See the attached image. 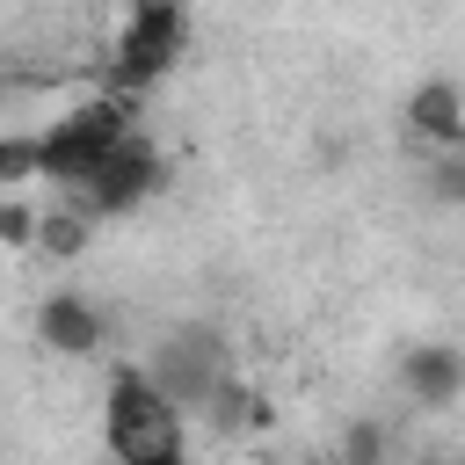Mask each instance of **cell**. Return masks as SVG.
I'll list each match as a JSON object with an SVG mask.
<instances>
[{
    "label": "cell",
    "mask_w": 465,
    "mask_h": 465,
    "mask_svg": "<svg viewBox=\"0 0 465 465\" xmlns=\"http://www.w3.org/2000/svg\"><path fill=\"white\" fill-rule=\"evenodd\" d=\"M102 443L109 465H189V414L138 363H116L102 392Z\"/></svg>",
    "instance_id": "cell-1"
},
{
    "label": "cell",
    "mask_w": 465,
    "mask_h": 465,
    "mask_svg": "<svg viewBox=\"0 0 465 465\" xmlns=\"http://www.w3.org/2000/svg\"><path fill=\"white\" fill-rule=\"evenodd\" d=\"M138 131V102H124V94H87L80 109H65L58 124H44L36 131V182H58L65 196H80L87 182H94V167L124 145Z\"/></svg>",
    "instance_id": "cell-2"
},
{
    "label": "cell",
    "mask_w": 465,
    "mask_h": 465,
    "mask_svg": "<svg viewBox=\"0 0 465 465\" xmlns=\"http://www.w3.org/2000/svg\"><path fill=\"white\" fill-rule=\"evenodd\" d=\"M182 51H189V7H174V0L124 7V15H116V36H109L102 87H109V94H124V102H145V87H153V80H167Z\"/></svg>",
    "instance_id": "cell-3"
},
{
    "label": "cell",
    "mask_w": 465,
    "mask_h": 465,
    "mask_svg": "<svg viewBox=\"0 0 465 465\" xmlns=\"http://www.w3.org/2000/svg\"><path fill=\"white\" fill-rule=\"evenodd\" d=\"M182 414H196V407H211L218 400V385L232 378V349H225V334L218 327H174L160 349H153V363H138Z\"/></svg>",
    "instance_id": "cell-4"
},
{
    "label": "cell",
    "mask_w": 465,
    "mask_h": 465,
    "mask_svg": "<svg viewBox=\"0 0 465 465\" xmlns=\"http://www.w3.org/2000/svg\"><path fill=\"white\" fill-rule=\"evenodd\" d=\"M153 189H160V153H153V138H138V131H131V138L94 167V182H87L80 196H65V203L94 225V218H124V211H138Z\"/></svg>",
    "instance_id": "cell-5"
},
{
    "label": "cell",
    "mask_w": 465,
    "mask_h": 465,
    "mask_svg": "<svg viewBox=\"0 0 465 465\" xmlns=\"http://www.w3.org/2000/svg\"><path fill=\"white\" fill-rule=\"evenodd\" d=\"M407 138L429 153H465V87L458 80H421L407 94Z\"/></svg>",
    "instance_id": "cell-6"
},
{
    "label": "cell",
    "mask_w": 465,
    "mask_h": 465,
    "mask_svg": "<svg viewBox=\"0 0 465 465\" xmlns=\"http://www.w3.org/2000/svg\"><path fill=\"white\" fill-rule=\"evenodd\" d=\"M36 334H44V349H58V356H94V349H102V312H94L80 291H51V298L36 305Z\"/></svg>",
    "instance_id": "cell-7"
},
{
    "label": "cell",
    "mask_w": 465,
    "mask_h": 465,
    "mask_svg": "<svg viewBox=\"0 0 465 465\" xmlns=\"http://www.w3.org/2000/svg\"><path fill=\"white\" fill-rule=\"evenodd\" d=\"M400 378H407V392L421 400V407H450L458 392H465V356L458 349H407V363H400Z\"/></svg>",
    "instance_id": "cell-8"
},
{
    "label": "cell",
    "mask_w": 465,
    "mask_h": 465,
    "mask_svg": "<svg viewBox=\"0 0 465 465\" xmlns=\"http://www.w3.org/2000/svg\"><path fill=\"white\" fill-rule=\"evenodd\" d=\"M36 182V131H0V196Z\"/></svg>",
    "instance_id": "cell-9"
},
{
    "label": "cell",
    "mask_w": 465,
    "mask_h": 465,
    "mask_svg": "<svg viewBox=\"0 0 465 465\" xmlns=\"http://www.w3.org/2000/svg\"><path fill=\"white\" fill-rule=\"evenodd\" d=\"M36 247H51V254H80L87 247V218L65 203V211H44L36 218Z\"/></svg>",
    "instance_id": "cell-10"
},
{
    "label": "cell",
    "mask_w": 465,
    "mask_h": 465,
    "mask_svg": "<svg viewBox=\"0 0 465 465\" xmlns=\"http://www.w3.org/2000/svg\"><path fill=\"white\" fill-rule=\"evenodd\" d=\"M429 189L443 203H465V153H429Z\"/></svg>",
    "instance_id": "cell-11"
},
{
    "label": "cell",
    "mask_w": 465,
    "mask_h": 465,
    "mask_svg": "<svg viewBox=\"0 0 465 465\" xmlns=\"http://www.w3.org/2000/svg\"><path fill=\"white\" fill-rule=\"evenodd\" d=\"M0 240H7V247H29V240H36V211L7 196V203H0Z\"/></svg>",
    "instance_id": "cell-12"
}]
</instances>
